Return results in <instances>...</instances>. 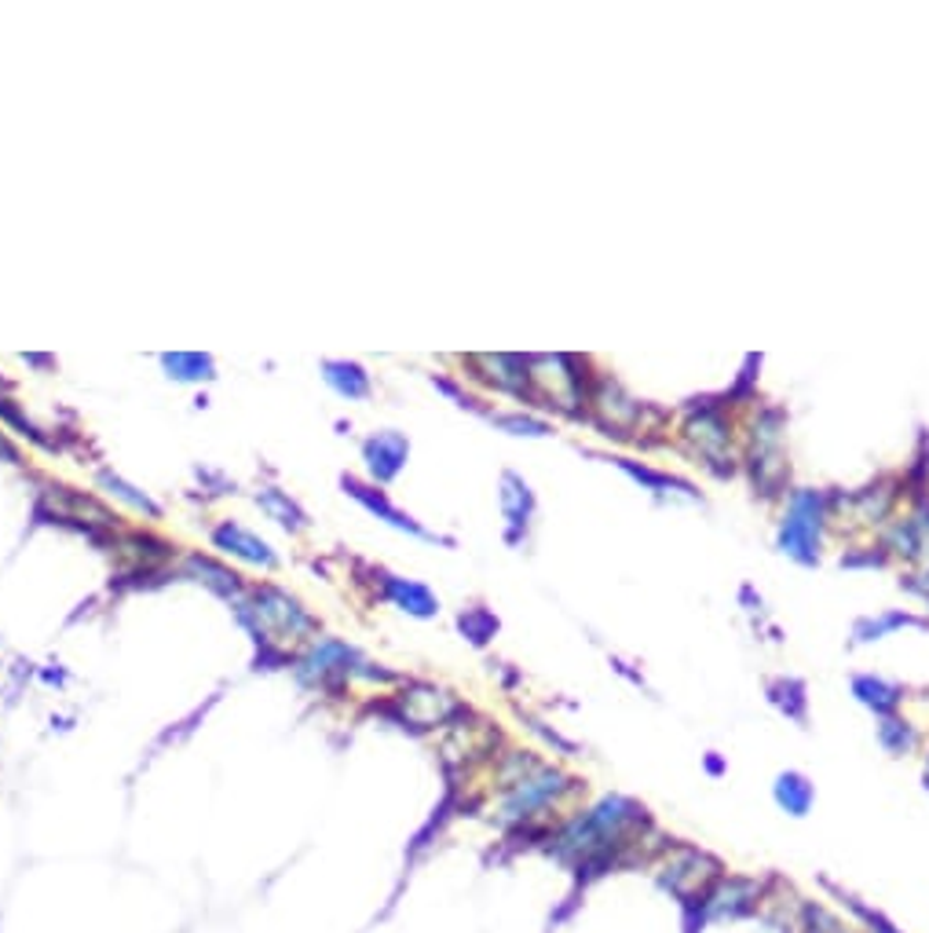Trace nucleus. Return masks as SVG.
<instances>
[{"mask_svg": "<svg viewBox=\"0 0 929 933\" xmlns=\"http://www.w3.org/2000/svg\"><path fill=\"white\" fill-rule=\"evenodd\" d=\"M779 802L801 817L805 806H809V787H805V780H798V776H783V780H779Z\"/></svg>", "mask_w": 929, "mask_h": 933, "instance_id": "obj_1", "label": "nucleus"}]
</instances>
